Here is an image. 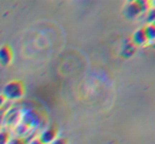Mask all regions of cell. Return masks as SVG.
Segmentation results:
<instances>
[{"instance_id":"cell-1","label":"cell","mask_w":155,"mask_h":144,"mask_svg":"<svg viewBox=\"0 0 155 144\" xmlns=\"http://www.w3.org/2000/svg\"><path fill=\"white\" fill-rule=\"evenodd\" d=\"M2 94L7 100L11 101L20 100L26 94V85L20 80H13L5 84V86L3 87Z\"/></svg>"},{"instance_id":"cell-2","label":"cell","mask_w":155,"mask_h":144,"mask_svg":"<svg viewBox=\"0 0 155 144\" xmlns=\"http://www.w3.org/2000/svg\"><path fill=\"white\" fill-rule=\"evenodd\" d=\"M58 128L56 125L53 124L41 131V136H39V140L44 144H51L58 138Z\"/></svg>"},{"instance_id":"cell-3","label":"cell","mask_w":155,"mask_h":144,"mask_svg":"<svg viewBox=\"0 0 155 144\" xmlns=\"http://www.w3.org/2000/svg\"><path fill=\"white\" fill-rule=\"evenodd\" d=\"M14 58V52L13 49L10 45L5 43V45L0 46V65L1 66H9Z\"/></svg>"},{"instance_id":"cell-4","label":"cell","mask_w":155,"mask_h":144,"mask_svg":"<svg viewBox=\"0 0 155 144\" xmlns=\"http://www.w3.org/2000/svg\"><path fill=\"white\" fill-rule=\"evenodd\" d=\"M142 14L141 8L139 5V2L137 0H133L127 2V5L124 8V15L129 19H136Z\"/></svg>"},{"instance_id":"cell-5","label":"cell","mask_w":155,"mask_h":144,"mask_svg":"<svg viewBox=\"0 0 155 144\" xmlns=\"http://www.w3.org/2000/svg\"><path fill=\"white\" fill-rule=\"evenodd\" d=\"M132 41H133V43L135 46H144L149 43L148 36H147L143 27L136 30L133 33V35H132Z\"/></svg>"},{"instance_id":"cell-6","label":"cell","mask_w":155,"mask_h":144,"mask_svg":"<svg viewBox=\"0 0 155 144\" xmlns=\"http://www.w3.org/2000/svg\"><path fill=\"white\" fill-rule=\"evenodd\" d=\"M144 31H146V34L148 36L149 41H153L155 37V24H148L143 27Z\"/></svg>"},{"instance_id":"cell-7","label":"cell","mask_w":155,"mask_h":144,"mask_svg":"<svg viewBox=\"0 0 155 144\" xmlns=\"http://www.w3.org/2000/svg\"><path fill=\"white\" fill-rule=\"evenodd\" d=\"M11 138L12 135L9 130H7V129L0 130V144H8Z\"/></svg>"},{"instance_id":"cell-8","label":"cell","mask_w":155,"mask_h":144,"mask_svg":"<svg viewBox=\"0 0 155 144\" xmlns=\"http://www.w3.org/2000/svg\"><path fill=\"white\" fill-rule=\"evenodd\" d=\"M29 141L27 138L22 137V136H18L15 138H11V140L9 141L8 144H28Z\"/></svg>"},{"instance_id":"cell-9","label":"cell","mask_w":155,"mask_h":144,"mask_svg":"<svg viewBox=\"0 0 155 144\" xmlns=\"http://www.w3.org/2000/svg\"><path fill=\"white\" fill-rule=\"evenodd\" d=\"M138 2H139V5H140V8H141L142 14L148 13V12L152 9V5H151L150 1H147V0H139Z\"/></svg>"},{"instance_id":"cell-10","label":"cell","mask_w":155,"mask_h":144,"mask_svg":"<svg viewBox=\"0 0 155 144\" xmlns=\"http://www.w3.org/2000/svg\"><path fill=\"white\" fill-rule=\"evenodd\" d=\"M51 144H68V139L65 137H58Z\"/></svg>"},{"instance_id":"cell-11","label":"cell","mask_w":155,"mask_h":144,"mask_svg":"<svg viewBox=\"0 0 155 144\" xmlns=\"http://www.w3.org/2000/svg\"><path fill=\"white\" fill-rule=\"evenodd\" d=\"M147 20H148L149 24H154V9H153V8L148 12V17H147Z\"/></svg>"},{"instance_id":"cell-12","label":"cell","mask_w":155,"mask_h":144,"mask_svg":"<svg viewBox=\"0 0 155 144\" xmlns=\"http://www.w3.org/2000/svg\"><path fill=\"white\" fill-rule=\"evenodd\" d=\"M5 102H7V99H5V97L2 94V93H0V109H1L2 107H5Z\"/></svg>"},{"instance_id":"cell-13","label":"cell","mask_w":155,"mask_h":144,"mask_svg":"<svg viewBox=\"0 0 155 144\" xmlns=\"http://www.w3.org/2000/svg\"><path fill=\"white\" fill-rule=\"evenodd\" d=\"M28 144H44V143L41 141V140H39V138H35V139L31 140Z\"/></svg>"}]
</instances>
